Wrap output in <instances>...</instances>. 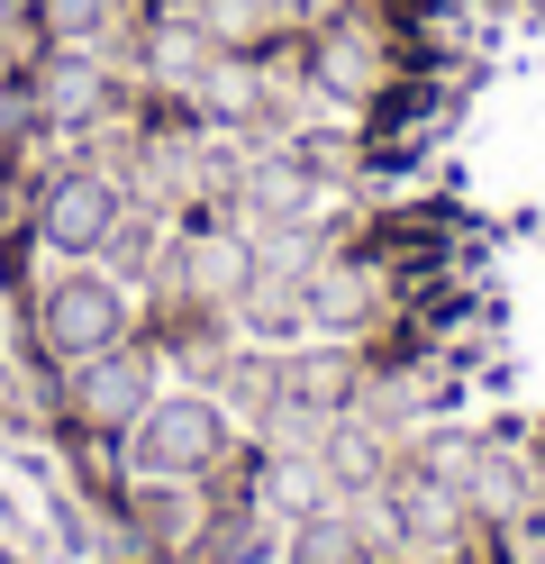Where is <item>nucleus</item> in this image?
Here are the masks:
<instances>
[{"mask_svg": "<svg viewBox=\"0 0 545 564\" xmlns=\"http://www.w3.org/2000/svg\"><path fill=\"white\" fill-rule=\"evenodd\" d=\"M36 337H46V356H64V365L109 356V346L128 337V282H109V273H73V282H55Z\"/></svg>", "mask_w": 545, "mask_h": 564, "instance_id": "2", "label": "nucleus"}, {"mask_svg": "<svg viewBox=\"0 0 545 564\" xmlns=\"http://www.w3.org/2000/svg\"><path fill=\"white\" fill-rule=\"evenodd\" d=\"M228 446V419L218 401H192V392H155L145 419L128 429V474L137 482H200Z\"/></svg>", "mask_w": 545, "mask_h": 564, "instance_id": "1", "label": "nucleus"}, {"mask_svg": "<svg viewBox=\"0 0 545 564\" xmlns=\"http://www.w3.org/2000/svg\"><path fill=\"white\" fill-rule=\"evenodd\" d=\"M100 10H109V0H36V19H46L55 46H83L91 28H100Z\"/></svg>", "mask_w": 545, "mask_h": 564, "instance_id": "8", "label": "nucleus"}, {"mask_svg": "<svg viewBox=\"0 0 545 564\" xmlns=\"http://www.w3.org/2000/svg\"><path fill=\"white\" fill-rule=\"evenodd\" d=\"M291 555H301V564H363V546H355V528H346V519H309Z\"/></svg>", "mask_w": 545, "mask_h": 564, "instance_id": "7", "label": "nucleus"}, {"mask_svg": "<svg viewBox=\"0 0 545 564\" xmlns=\"http://www.w3.org/2000/svg\"><path fill=\"white\" fill-rule=\"evenodd\" d=\"M264 555H273V528L264 519H218L209 546H200V564H264Z\"/></svg>", "mask_w": 545, "mask_h": 564, "instance_id": "6", "label": "nucleus"}, {"mask_svg": "<svg viewBox=\"0 0 545 564\" xmlns=\"http://www.w3.org/2000/svg\"><path fill=\"white\" fill-rule=\"evenodd\" d=\"M36 100H46L55 119H91L100 110V74H91L83 55H55L46 74H36Z\"/></svg>", "mask_w": 545, "mask_h": 564, "instance_id": "5", "label": "nucleus"}, {"mask_svg": "<svg viewBox=\"0 0 545 564\" xmlns=\"http://www.w3.org/2000/svg\"><path fill=\"white\" fill-rule=\"evenodd\" d=\"M145 401H155V356L145 346H109V356H91V365H73V419L83 429H137L145 419Z\"/></svg>", "mask_w": 545, "mask_h": 564, "instance_id": "3", "label": "nucleus"}, {"mask_svg": "<svg viewBox=\"0 0 545 564\" xmlns=\"http://www.w3.org/2000/svg\"><path fill=\"white\" fill-rule=\"evenodd\" d=\"M119 219H128V209H119V183L83 164V173H64V183L46 192V219H36V228H46V246H55L64 264H91Z\"/></svg>", "mask_w": 545, "mask_h": 564, "instance_id": "4", "label": "nucleus"}]
</instances>
